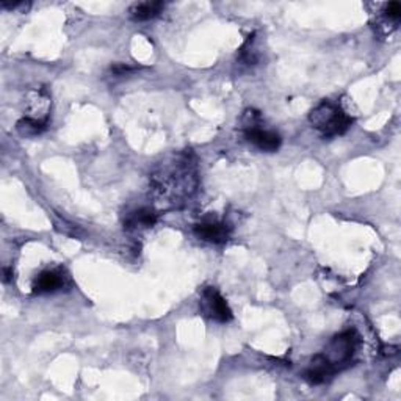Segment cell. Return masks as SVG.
Returning a JSON list of instances; mask_svg holds the SVG:
<instances>
[{
    "label": "cell",
    "mask_w": 401,
    "mask_h": 401,
    "mask_svg": "<svg viewBox=\"0 0 401 401\" xmlns=\"http://www.w3.org/2000/svg\"><path fill=\"white\" fill-rule=\"evenodd\" d=\"M151 181L157 195L168 197L171 202L190 197L197 187L195 163L188 157H179L168 168L152 175Z\"/></svg>",
    "instance_id": "6da1fadb"
},
{
    "label": "cell",
    "mask_w": 401,
    "mask_h": 401,
    "mask_svg": "<svg viewBox=\"0 0 401 401\" xmlns=\"http://www.w3.org/2000/svg\"><path fill=\"white\" fill-rule=\"evenodd\" d=\"M309 121L312 124V127L319 130L323 136L331 139V136L344 135L351 127L353 118L346 115L337 104L323 100L320 105H317L310 112Z\"/></svg>",
    "instance_id": "7a4b0ae2"
},
{
    "label": "cell",
    "mask_w": 401,
    "mask_h": 401,
    "mask_svg": "<svg viewBox=\"0 0 401 401\" xmlns=\"http://www.w3.org/2000/svg\"><path fill=\"white\" fill-rule=\"evenodd\" d=\"M357 344V334L355 331H345L329 342L323 356L326 357V361L331 364L332 368L337 372V370H342L351 362V359L356 353Z\"/></svg>",
    "instance_id": "3957f363"
},
{
    "label": "cell",
    "mask_w": 401,
    "mask_h": 401,
    "mask_svg": "<svg viewBox=\"0 0 401 401\" xmlns=\"http://www.w3.org/2000/svg\"><path fill=\"white\" fill-rule=\"evenodd\" d=\"M202 310L204 314L215 321L220 323H227L232 320V310L229 308V304L226 303V299L221 296V293L213 289V287H208L206 292L202 293Z\"/></svg>",
    "instance_id": "277c9868"
},
{
    "label": "cell",
    "mask_w": 401,
    "mask_h": 401,
    "mask_svg": "<svg viewBox=\"0 0 401 401\" xmlns=\"http://www.w3.org/2000/svg\"><path fill=\"white\" fill-rule=\"evenodd\" d=\"M244 136H247L249 143H253L257 149H260L263 152H276L280 148V143H283L280 135L276 134V132L260 129L256 124L247 125Z\"/></svg>",
    "instance_id": "5b68a950"
},
{
    "label": "cell",
    "mask_w": 401,
    "mask_h": 401,
    "mask_svg": "<svg viewBox=\"0 0 401 401\" xmlns=\"http://www.w3.org/2000/svg\"><path fill=\"white\" fill-rule=\"evenodd\" d=\"M195 235L201 240L221 244L226 243L231 237V227L221 221H206V223H199L195 226Z\"/></svg>",
    "instance_id": "8992f818"
},
{
    "label": "cell",
    "mask_w": 401,
    "mask_h": 401,
    "mask_svg": "<svg viewBox=\"0 0 401 401\" xmlns=\"http://www.w3.org/2000/svg\"><path fill=\"white\" fill-rule=\"evenodd\" d=\"M334 373H336V370L326 361V357L323 355H317L306 368V372H304V380L309 381L310 384H323V382L331 380Z\"/></svg>",
    "instance_id": "52a82bcc"
},
{
    "label": "cell",
    "mask_w": 401,
    "mask_h": 401,
    "mask_svg": "<svg viewBox=\"0 0 401 401\" xmlns=\"http://www.w3.org/2000/svg\"><path fill=\"white\" fill-rule=\"evenodd\" d=\"M64 285V276L62 271L49 270L43 271L39 276L35 279L33 292L35 293H52L62 289Z\"/></svg>",
    "instance_id": "ba28073f"
},
{
    "label": "cell",
    "mask_w": 401,
    "mask_h": 401,
    "mask_svg": "<svg viewBox=\"0 0 401 401\" xmlns=\"http://www.w3.org/2000/svg\"><path fill=\"white\" fill-rule=\"evenodd\" d=\"M157 221V213L151 208H139V211L127 215L124 221L125 229H141V227H152Z\"/></svg>",
    "instance_id": "9c48e42d"
},
{
    "label": "cell",
    "mask_w": 401,
    "mask_h": 401,
    "mask_svg": "<svg viewBox=\"0 0 401 401\" xmlns=\"http://www.w3.org/2000/svg\"><path fill=\"white\" fill-rule=\"evenodd\" d=\"M165 5L161 2H143L136 3L130 8V16L135 21H149L152 17L159 16L160 11L163 10Z\"/></svg>",
    "instance_id": "30bf717a"
},
{
    "label": "cell",
    "mask_w": 401,
    "mask_h": 401,
    "mask_svg": "<svg viewBox=\"0 0 401 401\" xmlns=\"http://www.w3.org/2000/svg\"><path fill=\"white\" fill-rule=\"evenodd\" d=\"M47 127V119H35V118H24L17 123V130L26 136L39 135L41 132Z\"/></svg>",
    "instance_id": "8fae6325"
},
{
    "label": "cell",
    "mask_w": 401,
    "mask_h": 401,
    "mask_svg": "<svg viewBox=\"0 0 401 401\" xmlns=\"http://www.w3.org/2000/svg\"><path fill=\"white\" fill-rule=\"evenodd\" d=\"M384 13H386V16L389 17V19L393 21L395 24H398L400 17H401V5L398 2L387 3Z\"/></svg>",
    "instance_id": "7c38bea8"
},
{
    "label": "cell",
    "mask_w": 401,
    "mask_h": 401,
    "mask_svg": "<svg viewBox=\"0 0 401 401\" xmlns=\"http://www.w3.org/2000/svg\"><path fill=\"white\" fill-rule=\"evenodd\" d=\"M135 68L134 66H129V64H115L112 68V73H115L118 75H124V74H127V73H132Z\"/></svg>",
    "instance_id": "4fadbf2b"
},
{
    "label": "cell",
    "mask_w": 401,
    "mask_h": 401,
    "mask_svg": "<svg viewBox=\"0 0 401 401\" xmlns=\"http://www.w3.org/2000/svg\"><path fill=\"white\" fill-rule=\"evenodd\" d=\"M11 279H13V271H11L10 268H5V280H7V283H10Z\"/></svg>",
    "instance_id": "5bb4252c"
}]
</instances>
